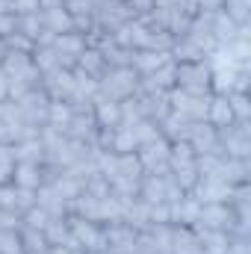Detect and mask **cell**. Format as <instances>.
I'll use <instances>...</instances> for the list:
<instances>
[{
	"label": "cell",
	"instance_id": "obj_1",
	"mask_svg": "<svg viewBox=\"0 0 251 254\" xmlns=\"http://www.w3.org/2000/svg\"><path fill=\"white\" fill-rule=\"evenodd\" d=\"M98 92L110 101H125L139 92V74L133 68H110L98 80Z\"/></svg>",
	"mask_w": 251,
	"mask_h": 254
},
{
	"label": "cell",
	"instance_id": "obj_2",
	"mask_svg": "<svg viewBox=\"0 0 251 254\" xmlns=\"http://www.w3.org/2000/svg\"><path fill=\"white\" fill-rule=\"evenodd\" d=\"M219 148L225 157L251 160V122H234L228 127H219Z\"/></svg>",
	"mask_w": 251,
	"mask_h": 254
},
{
	"label": "cell",
	"instance_id": "obj_3",
	"mask_svg": "<svg viewBox=\"0 0 251 254\" xmlns=\"http://www.w3.org/2000/svg\"><path fill=\"white\" fill-rule=\"evenodd\" d=\"M210 98H213V92H207V95H192V92H184V89L175 86V89L169 92V107H172V113L184 116L187 122H207Z\"/></svg>",
	"mask_w": 251,
	"mask_h": 254
},
{
	"label": "cell",
	"instance_id": "obj_4",
	"mask_svg": "<svg viewBox=\"0 0 251 254\" xmlns=\"http://www.w3.org/2000/svg\"><path fill=\"white\" fill-rule=\"evenodd\" d=\"M175 86L178 89H184V92H192V95H207L210 92V77H213V71H210V65L207 60H201V63H175Z\"/></svg>",
	"mask_w": 251,
	"mask_h": 254
},
{
	"label": "cell",
	"instance_id": "obj_5",
	"mask_svg": "<svg viewBox=\"0 0 251 254\" xmlns=\"http://www.w3.org/2000/svg\"><path fill=\"white\" fill-rule=\"evenodd\" d=\"M68 231H71V237L77 240V246H80L86 254L107 252L104 225H98V222H86V219H80V216H71V213H68Z\"/></svg>",
	"mask_w": 251,
	"mask_h": 254
},
{
	"label": "cell",
	"instance_id": "obj_6",
	"mask_svg": "<svg viewBox=\"0 0 251 254\" xmlns=\"http://www.w3.org/2000/svg\"><path fill=\"white\" fill-rule=\"evenodd\" d=\"M74 107V116L71 122L65 125V136L74 139V142H86L95 148V136H98V122L92 116V104H71Z\"/></svg>",
	"mask_w": 251,
	"mask_h": 254
},
{
	"label": "cell",
	"instance_id": "obj_7",
	"mask_svg": "<svg viewBox=\"0 0 251 254\" xmlns=\"http://www.w3.org/2000/svg\"><path fill=\"white\" fill-rule=\"evenodd\" d=\"M18 104V110H21V116H24V125L30 127H45L48 125V107H51V98L45 95V89L42 86H36V89H30L21 101H15Z\"/></svg>",
	"mask_w": 251,
	"mask_h": 254
},
{
	"label": "cell",
	"instance_id": "obj_8",
	"mask_svg": "<svg viewBox=\"0 0 251 254\" xmlns=\"http://www.w3.org/2000/svg\"><path fill=\"white\" fill-rule=\"evenodd\" d=\"M136 157H139L145 175H169V142L166 139L139 145L136 148Z\"/></svg>",
	"mask_w": 251,
	"mask_h": 254
},
{
	"label": "cell",
	"instance_id": "obj_9",
	"mask_svg": "<svg viewBox=\"0 0 251 254\" xmlns=\"http://www.w3.org/2000/svg\"><path fill=\"white\" fill-rule=\"evenodd\" d=\"M187 142H189V148L195 151V157L198 154H222V148H219V130L213 125H207V122H192L189 133H187Z\"/></svg>",
	"mask_w": 251,
	"mask_h": 254
},
{
	"label": "cell",
	"instance_id": "obj_10",
	"mask_svg": "<svg viewBox=\"0 0 251 254\" xmlns=\"http://www.w3.org/2000/svg\"><path fill=\"white\" fill-rule=\"evenodd\" d=\"M234 222H237V216H234L231 204H201L195 225L210 228V231H225V234H231Z\"/></svg>",
	"mask_w": 251,
	"mask_h": 254
},
{
	"label": "cell",
	"instance_id": "obj_11",
	"mask_svg": "<svg viewBox=\"0 0 251 254\" xmlns=\"http://www.w3.org/2000/svg\"><path fill=\"white\" fill-rule=\"evenodd\" d=\"M39 86L45 89V95L51 101H71V95H74V74L68 68H57V71L45 74Z\"/></svg>",
	"mask_w": 251,
	"mask_h": 254
},
{
	"label": "cell",
	"instance_id": "obj_12",
	"mask_svg": "<svg viewBox=\"0 0 251 254\" xmlns=\"http://www.w3.org/2000/svg\"><path fill=\"white\" fill-rule=\"evenodd\" d=\"M54 51H57V60H60V68H74L77 65V57L86 51V39L80 36V33H63V36H57L54 39V45H51Z\"/></svg>",
	"mask_w": 251,
	"mask_h": 254
},
{
	"label": "cell",
	"instance_id": "obj_13",
	"mask_svg": "<svg viewBox=\"0 0 251 254\" xmlns=\"http://www.w3.org/2000/svg\"><path fill=\"white\" fill-rule=\"evenodd\" d=\"M192 195H195L201 204H228V201H231V187H228L225 181L201 178V175H198V184L192 187Z\"/></svg>",
	"mask_w": 251,
	"mask_h": 254
},
{
	"label": "cell",
	"instance_id": "obj_14",
	"mask_svg": "<svg viewBox=\"0 0 251 254\" xmlns=\"http://www.w3.org/2000/svg\"><path fill=\"white\" fill-rule=\"evenodd\" d=\"M89 104H92V116H95L98 127H119L122 125L119 101H110V98H104L101 92H95V98H92Z\"/></svg>",
	"mask_w": 251,
	"mask_h": 254
},
{
	"label": "cell",
	"instance_id": "obj_15",
	"mask_svg": "<svg viewBox=\"0 0 251 254\" xmlns=\"http://www.w3.org/2000/svg\"><path fill=\"white\" fill-rule=\"evenodd\" d=\"M175 68H178L175 60H169L163 68H157L154 74L139 77V89L142 92H172L175 89Z\"/></svg>",
	"mask_w": 251,
	"mask_h": 254
},
{
	"label": "cell",
	"instance_id": "obj_16",
	"mask_svg": "<svg viewBox=\"0 0 251 254\" xmlns=\"http://www.w3.org/2000/svg\"><path fill=\"white\" fill-rule=\"evenodd\" d=\"M237 33H240V27L225 15V9H216L213 12V42H216V48L228 51L237 42Z\"/></svg>",
	"mask_w": 251,
	"mask_h": 254
},
{
	"label": "cell",
	"instance_id": "obj_17",
	"mask_svg": "<svg viewBox=\"0 0 251 254\" xmlns=\"http://www.w3.org/2000/svg\"><path fill=\"white\" fill-rule=\"evenodd\" d=\"M36 204H39L51 219H65V216H68V201H65L51 184H45V187L36 190Z\"/></svg>",
	"mask_w": 251,
	"mask_h": 254
},
{
	"label": "cell",
	"instance_id": "obj_18",
	"mask_svg": "<svg viewBox=\"0 0 251 254\" xmlns=\"http://www.w3.org/2000/svg\"><path fill=\"white\" fill-rule=\"evenodd\" d=\"M198 210H201V201L187 192L181 201H175V204H169V216H172V225H195L198 222Z\"/></svg>",
	"mask_w": 251,
	"mask_h": 254
},
{
	"label": "cell",
	"instance_id": "obj_19",
	"mask_svg": "<svg viewBox=\"0 0 251 254\" xmlns=\"http://www.w3.org/2000/svg\"><path fill=\"white\" fill-rule=\"evenodd\" d=\"M169 254H204L195 231L189 225H172V249Z\"/></svg>",
	"mask_w": 251,
	"mask_h": 254
},
{
	"label": "cell",
	"instance_id": "obj_20",
	"mask_svg": "<svg viewBox=\"0 0 251 254\" xmlns=\"http://www.w3.org/2000/svg\"><path fill=\"white\" fill-rule=\"evenodd\" d=\"M45 184L42 175V163H15V175H12V187L18 190H39Z\"/></svg>",
	"mask_w": 251,
	"mask_h": 254
},
{
	"label": "cell",
	"instance_id": "obj_21",
	"mask_svg": "<svg viewBox=\"0 0 251 254\" xmlns=\"http://www.w3.org/2000/svg\"><path fill=\"white\" fill-rule=\"evenodd\" d=\"M198 243L204 254H228V246H231V234L225 231H210V228H201V225H192Z\"/></svg>",
	"mask_w": 251,
	"mask_h": 254
},
{
	"label": "cell",
	"instance_id": "obj_22",
	"mask_svg": "<svg viewBox=\"0 0 251 254\" xmlns=\"http://www.w3.org/2000/svg\"><path fill=\"white\" fill-rule=\"evenodd\" d=\"M169 60H172V54H163V51H133L130 68H133L139 77H148V74H154L157 68H163Z\"/></svg>",
	"mask_w": 251,
	"mask_h": 254
},
{
	"label": "cell",
	"instance_id": "obj_23",
	"mask_svg": "<svg viewBox=\"0 0 251 254\" xmlns=\"http://www.w3.org/2000/svg\"><path fill=\"white\" fill-rule=\"evenodd\" d=\"M74 68H80L83 74H89L92 80H101L107 71H110V65L104 63V57H101V51H95V48H86L80 57H77V65Z\"/></svg>",
	"mask_w": 251,
	"mask_h": 254
},
{
	"label": "cell",
	"instance_id": "obj_24",
	"mask_svg": "<svg viewBox=\"0 0 251 254\" xmlns=\"http://www.w3.org/2000/svg\"><path fill=\"white\" fill-rule=\"evenodd\" d=\"M207 125L219 127L234 125V113H231V104H228V95H213L210 98V110H207Z\"/></svg>",
	"mask_w": 251,
	"mask_h": 254
},
{
	"label": "cell",
	"instance_id": "obj_25",
	"mask_svg": "<svg viewBox=\"0 0 251 254\" xmlns=\"http://www.w3.org/2000/svg\"><path fill=\"white\" fill-rule=\"evenodd\" d=\"M122 222H125V225H130L133 231H148V225H151V204H148V201H142V198L130 201Z\"/></svg>",
	"mask_w": 251,
	"mask_h": 254
},
{
	"label": "cell",
	"instance_id": "obj_26",
	"mask_svg": "<svg viewBox=\"0 0 251 254\" xmlns=\"http://www.w3.org/2000/svg\"><path fill=\"white\" fill-rule=\"evenodd\" d=\"M189 125H192V122H187L184 116L169 113V116L160 122V133H163V139H166V142H187Z\"/></svg>",
	"mask_w": 251,
	"mask_h": 254
},
{
	"label": "cell",
	"instance_id": "obj_27",
	"mask_svg": "<svg viewBox=\"0 0 251 254\" xmlns=\"http://www.w3.org/2000/svg\"><path fill=\"white\" fill-rule=\"evenodd\" d=\"M18 234H21V254H48L51 246H48V240H45V234H42V231L21 225V228H18Z\"/></svg>",
	"mask_w": 251,
	"mask_h": 254
},
{
	"label": "cell",
	"instance_id": "obj_28",
	"mask_svg": "<svg viewBox=\"0 0 251 254\" xmlns=\"http://www.w3.org/2000/svg\"><path fill=\"white\" fill-rule=\"evenodd\" d=\"M15 160L18 163H45V145H42V139L15 142Z\"/></svg>",
	"mask_w": 251,
	"mask_h": 254
},
{
	"label": "cell",
	"instance_id": "obj_29",
	"mask_svg": "<svg viewBox=\"0 0 251 254\" xmlns=\"http://www.w3.org/2000/svg\"><path fill=\"white\" fill-rule=\"evenodd\" d=\"M42 24L48 27V30H54L57 36H63V33H74V24H71V15L63 9H51V12H42Z\"/></svg>",
	"mask_w": 251,
	"mask_h": 254
},
{
	"label": "cell",
	"instance_id": "obj_30",
	"mask_svg": "<svg viewBox=\"0 0 251 254\" xmlns=\"http://www.w3.org/2000/svg\"><path fill=\"white\" fill-rule=\"evenodd\" d=\"M192 163H195V151L189 148V142H169V172Z\"/></svg>",
	"mask_w": 251,
	"mask_h": 254
},
{
	"label": "cell",
	"instance_id": "obj_31",
	"mask_svg": "<svg viewBox=\"0 0 251 254\" xmlns=\"http://www.w3.org/2000/svg\"><path fill=\"white\" fill-rule=\"evenodd\" d=\"M71 116H74V107L68 101H51V107H48V125L51 127L65 130V125L71 122Z\"/></svg>",
	"mask_w": 251,
	"mask_h": 254
},
{
	"label": "cell",
	"instance_id": "obj_32",
	"mask_svg": "<svg viewBox=\"0 0 251 254\" xmlns=\"http://www.w3.org/2000/svg\"><path fill=\"white\" fill-rule=\"evenodd\" d=\"M145 172H142V163L133 154H119V166H116V178H130V181H139Z\"/></svg>",
	"mask_w": 251,
	"mask_h": 254
},
{
	"label": "cell",
	"instance_id": "obj_33",
	"mask_svg": "<svg viewBox=\"0 0 251 254\" xmlns=\"http://www.w3.org/2000/svg\"><path fill=\"white\" fill-rule=\"evenodd\" d=\"M225 15L237 24V27H243V24H251V0H225Z\"/></svg>",
	"mask_w": 251,
	"mask_h": 254
},
{
	"label": "cell",
	"instance_id": "obj_34",
	"mask_svg": "<svg viewBox=\"0 0 251 254\" xmlns=\"http://www.w3.org/2000/svg\"><path fill=\"white\" fill-rule=\"evenodd\" d=\"M30 57H33V65L39 68V74H42V77L60 68V60H57V51H54V48H33V54H30Z\"/></svg>",
	"mask_w": 251,
	"mask_h": 254
},
{
	"label": "cell",
	"instance_id": "obj_35",
	"mask_svg": "<svg viewBox=\"0 0 251 254\" xmlns=\"http://www.w3.org/2000/svg\"><path fill=\"white\" fill-rule=\"evenodd\" d=\"M130 130H133V136H136V142H139V145H148V142H157V139H163L160 125H157V122H151V119H142V122L130 125Z\"/></svg>",
	"mask_w": 251,
	"mask_h": 254
},
{
	"label": "cell",
	"instance_id": "obj_36",
	"mask_svg": "<svg viewBox=\"0 0 251 254\" xmlns=\"http://www.w3.org/2000/svg\"><path fill=\"white\" fill-rule=\"evenodd\" d=\"M15 145H0V187H9L12 184V175H15Z\"/></svg>",
	"mask_w": 251,
	"mask_h": 254
},
{
	"label": "cell",
	"instance_id": "obj_37",
	"mask_svg": "<svg viewBox=\"0 0 251 254\" xmlns=\"http://www.w3.org/2000/svg\"><path fill=\"white\" fill-rule=\"evenodd\" d=\"M228 104H231L234 122H251V101L246 92H228Z\"/></svg>",
	"mask_w": 251,
	"mask_h": 254
},
{
	"label": "cell",
	"instance_id": "obj_38",
	"mask_svg": "<svg viewBox=\"0 0 251 254\" xmlns=\"http://www.w3.org/2000/svg\"><path fill=\"white\" fill-rule=\"evenodd\" d=\"M136 148H139V142H136L133 130H130V127H116V136H113V151H116V154H133Z\"/></svg>",
	"mask_w": 251,
	"mask_h": 254
},
{
	"label": "cell",
	"instance_id": "obj_39",
	"mask_svg": "<svg viewBox=\"0 0 251 254\" xmlns=\"http://www.w3.org/2000/svg\"><path fill=\"white\" fill-rule=\"evenodd\" d=\"M45 24H42V12H30V15H18V33L21 36H27L30 42L39 36V30H42Z\"/></svg>",
	"mask_w": 251,
	"mask_h": 254
},
{
	"label": "cell",
	"instance_id": "obj_40",
	"mask_svg": "<svg viewBox=\"0 0 251 254\" xmlns=\"http://www.w3.org/2000/svg\"><path fill=\"white\" fill-rule=\"evenodd\" d=\"M172 178L184 192H192V187L198 184V169H195V163L192 166H178V169H172Z\"/></svg>",
	"mask_w": 251,
	"mask_h": 254
},
{
	"label": "cell",
	"instance_id": "obj_41",
	"mask_svg": "<svg viewBox=\"0 0 251 254\" xmlns=\"http://www.w3.org/2000/svg\"><path fill=\"white\" fill-rule=\"evenodd\" d=\"M48 219H51V216H48V213H45V210L36 204V207H30V210L21 216V225H27V228H36V231H45Z\"/></svg>",
	"mask_w": 251,
	"mask_h": 254
},
{
	"label": "cell",
	"instance_id": "obj_42",
	"mask_svg": "<svg viewBox=\"0 0 251 254\" xmlns=\"http://www.w3.org/2000/svg\"><path fill=\"white\" fill-rule=\"evenodd\" d=\"M83 192H86V195H92V198H107V195H110V181H107V178H101V175H92V178L86 181Z\"/></svg>",
	"mask_w": 251,
	"mask_h": 254
},
{
	"label": "cell",
	"instance_id": "obj_43",
	"mask_svg": "<svg viewBox=\"0 0 251 254\" xmlns=\"http://www.w3.org/2000/svg\"><path fill=\"white\" fill-rule=\"evenodd\" d=\"M0 254H21V234L0 231Z\"/></svg>",
	"mask_w": 251,
	"mask_h": 254
},
{
	"label": "cell",
	"instance_id": "obj_44",
	"mask_svg": "<svg viewBox=\"0 0 251 254\" xmlns=\"http://www.w3.org/2000/svg\"><path fill=\"white\" fill-rule=\"evenodd\" d=\"M6 48H9V51H21V54H33V42H30L27 36H21V33H12V36L6 39Z\"/></svg>",
	"mask_w": 251,
	"mask_h": 254
},
{
	"label": "cell",
	"instance_id": "obj_45",
	"mask_svg": "<svg viewBox=\"0 0 251 254\" xmlns=\"http://www.w3.org/2000/svg\"><path fill=\"white\" fill-rule=\"evenodd\" d=\"M151 225H172V216H169V204H151Z\"/></svg>",
	"mask_w": 251,
	"mask_h": 254
},
{
	"label": "cell",
	"instance_id": "obj_46",
	"mask_svg": "<svg viewBox=\"0 0 251 254\" xmlns=\"http://www.w3.org/2000/svg\"><path fill=\"white\" fill-rule=\"evenodd\" d=\"M65 12L71 18L77 15H92V0H65Z\"/></svg>",
	"mask_w": 251,
	"mask_h": 254
},
{
	"label": "cell",
	"instance_id": "obj_47",
	"mask_svg": "<svg viewBox=\"0 0 251 254\" xmlns=\"http://www.w3.org/2000/svg\"><path fill=\"white\" fill-rule=\"evenodd\" d=\"M18 228H21V213L0 210V231H18Z\"/></svg>",
	"mask_w": 251,
	"mask_h": 254
},
{
	"label": "cell",
	"instance_id": "obj_48",
	"mask_svg": "<svg viewBox=\"0 0 251 254\" xmlns=\"http://www.w3.org/2000/svg\"><path fill=\"white\" fill-rule=\"evenodd\" d=\"M18 33V15H0V39H9Z\"/></svg>",
	"mask_w": 251,
	"mask_h": 254
},
{
	"label": "cell",
	"instance_id": "obj_49",
	"mask_svg": "<svg viewBox=\"0 0 251 254\" xmlns=\"http://www.w3.org/2000/svg\"><path fill=\"white\" fill-rule=\"evenodd\" d=\"M125 3L130 6L133 18H139V15H148V12H154V0H125Z\"/></svg>",
	"mask_w": 251,
	"mask_h": 254
},
{
	"label": "cell",
	"instance_id": "obj_50",
	"mask_svg": "<svg viewBox=\"0 0 251 254\" xmlns=\"http://www.w3.org/2000/svg\"><path fill=\"white\" fill-rule=\"evenodd\" d=\"M15 3V15H30L39 12V0H12Z\"/></svg>",
	"mask_w": 251,
	"mask_h": 254
},
{
	"label": "cell",
	"instance_id": "obj_51",
	"mask_svg": "<svg viewBox=\"0 0 251 254\" xmlns=\"http://www.w3.org/2000/svg\"><path fill=\"white\" fill-rule=\"evenodd\" d=\"M195 6H198V9H204V12H216V9H222V6H225V0H195Z\"/></svg>",
	"mask_w": 251,
	"mask_h": 254
},
{
	"label": "cell",
	"instance_id": "obj_52",
	"mask_svg": "<svg viewBox=\"0 0 251 254\" xmlns=\"http://www.w3.org/2000/svg\"><path fill=\"white\" fill-rule=\"evenodd\" d=\"M65 0H39V12H51V9H63Z\"/></svg>",
	"mask_w": 251,
	"mask_h": 254
},
{
	"label": "cell",
	"instance_id": "obj_53",
	"mask_svg": "<svg viewBox=\"0 0 251 254\" xmlns=\"http://www.w3.org/2000/svg\"><path fill=\"white\" fill-rule=\"evenodd\" d=\"M3 101H9V77L0 71V104Z\"/></svg>",
	"mask_w": 251,
	"mask_h": 254
},
{
	"label": "cell",
	"instance_id": "obj_54",
	"mask_svg": "<svg viewBox=\"0 0 251 254\" xmlns=\"http://www.w3.org/2000/svg\"><path fill=\"white\" fill-rule=\"evenodd\" d=\"M0 15H15V3L12 0H0Z\"/></svg>",
	"mask_w": 251,
	"mask_h": 254
},
{
	"label": "cell",
	"instance_id": "obj_55",
	"mask_svg": "<svg viewBox=\"0 0 251 254\" xmlns=\"http://www.w3.org/2000/svg\"><path fill=\"white\" fill-rule=\"evenodd\" d=\"M98 254H116V252H110V249H107V252H98Z\"/></svg>",
	"mask_w": 251,
	"mask_h": 254
}]
</instances>
